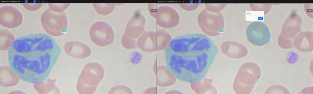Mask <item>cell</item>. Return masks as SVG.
<instances>
[{"mask_svg": "<svg viewBox=\"0 0 313 94\" xmlns=\"http://www.w3.org/2000/svg\"><path fill=\"white\" fill-rule=\"evenodd\" d=\"M61 52L55 41L46 34H35L19 37L9 50L10 68L24 81L41 82L50 74Z\"/></svg>", "mask_w": 313, "mask_h": 94, "instance_id": "1", "label": "cell"}, {"mask_svg": "<svg viewBox=\"0 0 313 94\" xmlns=\"http://www.w3.org/2000/svg\"><path fill=\"white\" fill-rule=\"evenodd\" d=\"M218 51L211 40L203 34H191L176 37L166 49L167 67L181 81L198 82L206 74Z\"/></svg>", "mask_w": 313, "mask_h": 94, "instance_id": "2", "label": "cell"}, {"mask_svg": "<svg viewBox=\"0 0 313 94\" xmlns=\"http://www.w3.org/2000/svg\"><path fill=\"white\" fill-rule=\"evenodd\" d=\"M105 74L103 67L100 63H89L83 67L76 84L80 94H93L103 79Z\"/></svg>", "mask_w": 313, "mask_h": 94, "instance_id": "3", "label": "cell"}, {"mask_svg": "<svg viewBox=\"0 0 313 94\" xmlns=\"http://www.w3.org/2000/svg\"><path fill=\"white\" fill-rule=\"evenodd\" d=\"M246 34L249 41L256 46H261L268 43L271 38V34L267 25L260 21L251 23L246 30Z\"/></svg>", "mask_w": 313, "mask_h": 94, "instance_id": "4", "label": "cell"}, {"mask_svg": "<svg viewBox=\"0 0 313 94\" xmlns=\"http://www.w3.org/2000/svg\"><path fill=\"white\" fill-rule=\"evenodd\" d=\"M89 34L92 42L100 46L109 45L114 38V34L112 27L108 23L103 21L94 23L90 28Z\"/></svg>", "mask_w": 313, "mask_h": 94, "instance_id": "5", "label": "cell"}, {"mask_svg": "<svg viewBox=\"0 0 313 94\" xmlns=\"http://www.w3.org/2000/svg\"><path fill=\"white\" fill-rule=\"evenodd\" d=\"M41 20L44 28H46L48 27H57L61 34L64 32L67 26V18L64 13H53L49 9L42 14Z\"/></svg>", "mask_w": 313, "mask_h": 94, "instance_id": "6", "label": "cell"}, {"mask_svg": "<svg viewBox=\"0 0 313 94\" xmlns=\"http://www.w3.org/2000/svg\"><path fill=\"white\" fill-rule=\"evenodd\" d=\"M0 23L11 28L19 26L22 21V14L17 9L11 6L3 7L0 9Z\"/></svg>", "mask_w": 313, "mask_h": 94, "instance_id": "7", "label": "cell"}, {"mask_svg": "<svg viewBox=\"0 0 313 94\" xmlns=\"http://www.w3.org/2000/svg\"><path fill=\"white\" fill-rule=\"evenodd\" d=\"M64 50L70 56L74 58L82 59L89 56L91 49L86 44L81 42L72 41L67 42L65 45Z\"/></svg>", "mask_w": 313, "mask_h": 94, "instance_id": "8", "label": "cell"}, {"mask_svg": "<svg viewBox=\"0 0 313 94\" xmlns=\"http://www.w3.org/2000/svg\"><path fill=\"white\" fill-rule=\"evenodd\" d=\"M94 4V6L96 11L99 14L107 15L111 13L115 6V4Z\"/></svg>", "mask_w": 313, "mask_h": 94, "instance_id": "9", "label": "cell"}]
</instances>
